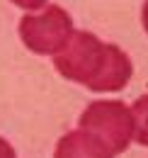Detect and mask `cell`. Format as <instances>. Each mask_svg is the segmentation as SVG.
Wrapping results in <instances>:
<instances>
[{"label":"cell","instance_id":"6da1fadb","mask_svg":"<svg viewBox=\"0 0 148 158\" xmlns=\"http://www.w3.org/2000/svg\"><path fill=\"white\" fill-rule=\"evenodd\" d=\"M63 78L85 85L92 93H119L134 76L131 59L114 44H105L92 32H75L54 56Z\"/></svg>","mask_w":148,"mask_h":158},{"label":"cell","instance_id":"7a4b0ae2","mask_svg":"<svg viewBox=\"0 0 148 158\" xmlns=\"http://www.w3.org/2000/svg\"><path fill=\"white\" fill-rule=\"evenodd\" d=\"M80 129L100 139L112 153H121L134 141V114L119 100H97L80 114Z\"/></svg>","mask_w":148,"mask_h":158},{"label":"cell","instance_id":"3957f363","mask_svg":"<svg viewBox=\"0 0 148 158\" xmlns=\"http://www.w3.org/2000/svg\"><path fill=\"white\" fill-rule=\"evenodd\" d=\"M71 34L73 20L58 5H49L37 15H24L19 22V37L24 46L39 56H56L71 39Z\"/></svg>","mask_w":148,"mask_h":158},{"label":"cell","instance_id":"277c9868","mask_svg":"<svg viewBox=\"0 0 148 158\" xmlns=\"http://www.w3.org/2000/svg\"><path fill=\"white\" fill-rule=\"evenodd\" d=\"M54 158H114V153L95 134L75 129L58 139Z\"/></svg>","mask_w":148,"mask_h":158},{"label":"cell","instance_id":"5b68a950","mask_svg":"<svg viewBox=\"0 0 148 158\" xmlns=\"http://www.w3.org/2000/svg\"><path fill=\"white\" fill-rule=\"evenodd\" d=\"M131 114H134V141H138L141 146H148V95L134 102Z\"/></svg>","mask_w":148,"mask_h":158},{"label":"cell","instance_id":"8992f818","mask_svg":"<svg viewBox=\"0 0 148 158\" xmlns=\"http://www.w3.org/2000/svg\"><path fill=\"white\" fill-rule=\"evenodd\" d=\"M17 7H24V10H41L46 5V0H12Z\"/></svg>","mask_w":148,"mask_h":158},{"label":"cell","instance_id":"52a82bcc","mask_svg":"<svg viewBox=\"0 0 148 158\" xmlns=\"http://www.w3.org/2000/svg\"><path fill=\"white\" fill-rule=\"evenodd\" d=\"M0 158H17L15 156V148H12L2 136H0Z\"/></svg>","mask_w":148,"mask_h":158},{"label":"cell","instance_id":"ba28073f","mask_svg":"<svg viewBox=\"0 0 148 158\" xmlns=\"http://www.w3.org/2000/svg\"><path fill=\"white\" fill-rule=\"evenodd\" d=\"M141 20H143V29H146V34H148V0L143 2V12H141Z\"/></svg>","mask_w":148,"mask_h":158}]
</instances>
